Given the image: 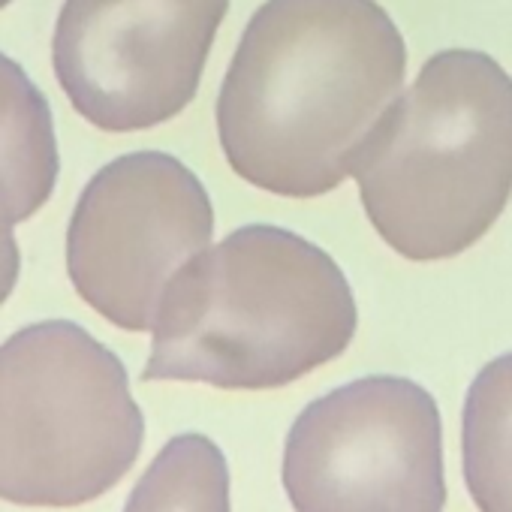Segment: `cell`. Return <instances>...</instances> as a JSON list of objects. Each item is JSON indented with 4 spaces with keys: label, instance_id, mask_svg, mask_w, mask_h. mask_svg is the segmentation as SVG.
I'll return each instance as SVG.
<instances>
[{
    "label": "cell",
    "instance_id": "3",
    "mask_svg": "<svg viewBox=\"0 0 512 512\" xmlns=\"http://www.w3.org/2000/svg\"><path fill=\"white\" fill-rule=\"evenodd\" d=\"M353 178L404 260L464 253L512 196V76L485 52H437L371 130Z\"/></svg>",
    "mask_w": 512,
    "mask_h": 512
},
{
    "label": "cell",
    "instance_id": "7",
    "mask_svg": "<svg viewBox=\"0 0 512 512\" xmlns=\"http://www.w3.org/2000/svg\"><path fill=\"white\" fill-rule=\"evenodd\" d=\"M226 13L229 0H64L55 76L97 130H151L196 97Z\"/></svg>",
    "mask_w": 512,
    "mask_h": 512
},
{
    "label": "cell",
    "instance_id": "4",
    "mask_svg": "<svg viewBox=\"0 0 512 512\" xmlns=\"http://www.w3.org/2000/svg\"><path fill=\"white\" fill-rule=\"evenodd\" d=\"M142 440L127 368L88 329L46 320L0 344V500H97L130 473Z\"/></svg>",
    "mask_w": 512,
    "mask_h": 512
},
{
    "label": "cell",
    "instance_id": "12",
    "mask_svg": "<svg viewBox=\"0 0 512 512\" xmlns=\"http://www.w3.org/2000/svg\"><path fill=\"white\" fill-rule=\"evenodd\" d=\"M13 4V0H0V10H4V7H10Z\"/></svg>",
    "mask_w": 512,
    "mask_h": 512
},
{
    "label": "cell",
    "instance_id": "8",
    "mask_svg": "<svg viewBox=\"0 0 512 512\" xmlns=\"http://www.w3.org/2000/svg\"><path fill=\"white\" fill-rule=\"evenodd\" d=\"M61 172L49 100L31 76L0 52V235L31 220Z\"/></svg>",
    "mask_w": 512,
    "mask_h": 512
},
{
    "label": "cell",
    "instance_id": "6",
    "mask_svg": "<svg viewBox=\"0 0 512 512\" xmlns=\"http://www.w3.org/2000/svg\"><path fill=\"white\" fill-rule=\"evenodd\" d=\"M211 235L205 184L172 154L133 151L85 184L67 229V272L112 326L151 332L169 281Z\"/></svg>",
    "mask_w": 512,
    "mask_h": 512
},
{
    "label": "cell",
    "instance_id": "11",
    "mask_svg": "<svg viewBox=\"0 0 512 512\" xmlns=\"http://www.w3.org/2000/svg\"><path fill=\"white\" fill-rule=\"evenodd\" d=\"M19 269H22V253H19L16 238L10 232L0 235V305L13 296L19 284Z\"/></svg>",
    "mask_w": 512,
    "mask_h": 512
},
{
    "label": "cell",
    "instance_id": "9",
    "mask_svg": "<svg viewBox=\"0 0 512 512\" xmlns=\"http://www.w3.org/2000/svg\"><path fill=\"white\" fill-rule=\"evenodd\" d=\"M464 485L479 512H512V353L470 383L461 413Z\"/></svg>",
    "mask_w": 512,
    "mask_h": 512
},
{
    "label": "cell",
    "instance_id": "2",
    "mask_svg": "<svg viewBox=\"0 0 512 512\" xmlns=\"http://www.w3.org/2000/svg\"><path fill=\"white\" fill-rule=\"evenodd\" d=\"M356 326L353 287L323 247L250 223L169 281L142 380L281 389L338 359Z\"/></svg>",
    "mask_w": 512,
    "mask_h": 512
},
{
    "label": "cell",
    "instance_id": "10",
    "mask_svg": "<svg viewBox=\"0 0 512 512\" xmlns=\"http://www.w3.org/2000/svg\"><path fill=\"white\" fill-rule=\"evenodd\" d=\"M124 512H232L226 455L205 434L172 437L130 491Z\"/></svg>",
    "mask_w": 512,
    "mask_h": 512
},
{
    "label": "cell",
    "instance_id": "1",
    "mask_svg": "<svg viewBox=\"0 0 512 512\" xmlns=\"http://www.w3.org/2000/svg\"><path fill=\"white\" fill-rule=\"evenodd\" d=\"M407 46L377 0H266L217 94L226 163L275 196L314 199L401 97Z\"/></svg>",
    "mask_w": 512,
    "mask_h": 512
},
{
    "label": "cell",
    "instance_id": "5",
    "mask_svg": "<svg viewBox=\"0 0 512 512\" xmlns=\"http://www.w3.org/2000/svg\"><path fill=\"white\" fill-rule=\"evenodd\" d=\"M296 512H443V422L407 377H362L311 401L284 446Z\"/></svg>",
    "mask_w": 512,
    "mask_h": 512
}]
</instances>
